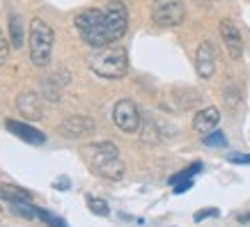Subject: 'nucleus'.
<instances>
[{"label": "nucleus", "instance_id": "nucleus-4", "mask_svg": "<svg viewBox=\"0 0 250 227\" xmlns=\"http://www.w3.org/2000/svg\"><path fill=\"white\" fill-rule=\"evenodd\" d=\"M186 19V5L184 0H154L152 21L161 28H174Z\"/></svg>", "mask_w": 250, "mask_h": 227}, {"label": "nucleus", "instance_id": "nucleus-17", "mask_svg": "<svg viewBox=\"0 0 250 227\" xmlns=\"http://www.w3.org/2000/svg\"><path fill=\"white\" fill-rule=\"evenodd\" d=\"M35 211H37L39 220H44L48 227H67V223H64V220L58 218V216H53V213H48L46 209H37V206H35Z\"/></svg>", "mask_w": 250, "mask_h": 227}, {"label": "nucleus", "instance_id": "nucleus-3", "mask_svg": "<svg viewBox=\"0 0 250 227\" xmlns=\"http://www.w3.org/2000/svg\"><path fill=\"white\" fill-rule=\"evenodd\" d=\"M28 44H30L32 64H35V67H48L51 53H53V44H55V32L44 19H32L30 21Z\"/></svg>", "mask_w": 250, "mask_h": 227}, {"label": "nucleus", "instance_id": "nucleus-24", "mask_svg": "<svg viewBox=\"0 0 250 227\" xmlns=\"http://www.w3.org/2000/svg\"><path fill=\"white\" fill-rule=\"evenodd\" d=\"M241 223H250V213H246V216H243Z\"/></svg>", "mask_w": 250, "mask_h": 227}, {"label": "nucleus", "instance_id": "nucleus-15", "mask_svg": "<svg viewBox=\"0 0 250 227\" xmlns=\"http://www.w3.org/2000/svg\"><path fill=\"white\" fill-rule=\"evenodd\" d=\"M9 41H12V48H16V51H21L23 41H25L21 16H16V14L9 16Z\"/></svg>", "mask_w": 250, "mask_h": 227}, {"label": "nucleus", "instance_id": "nucleus-8", "mask_svg": "<svg viewBox=\"0 0 250 227\" xmlns=\"http://www.w3.org/2000/svg\"><path fill=\"white\" fill-rule=\"evenodd\" d=\"M195 71L200 78H211L213 71H216V51H213V44L209 39H205L202 44L197 46Z\"/></svg>", "mask_w": 250, "mask_h": 227}, {"label": "nucleus", "instance_id": "nucleus-21", "mask_svg": "<svg viewBox=\"0 0 250 227\" xmlns=\"http://www.w3.org/2000/svg\"><path fill=\"white\" fill-rule=\"evenodd\" d=\"M232 163H243V165H250V154H232L229 156Z\"/></svg>", "mask_w": 250, "mask_h": 227}, {"label": "nucleus", "instance_id": "nucleus-2", "mask_svg": "<svg viewBox=\"0 0 250 227\" xmlns=\"http://www.w3.org/2000/svg\"><path fill=\"white\" fill-rule=\"evenodd\" d=\"M90 69L101 78H124L129 71V55L124 48H99L90 58Z\"/></svg>", "mask_w": 250, "mask_h": 227}, {"label": "nucleus", "instance_id": "nucleus-13", "mask_svg": "<svg viewBox=\"0 0 250 227\" xmlns=\"http://www.w3.org/2000/svg\"><path fill=\"white\" fill-rule=\"evenodd\" d=\"M124 163H122V159L117 156V159L108 161V163H104V165H99L97 170H94V174H99V177H104V179H108V182H120L122 177H124Z\"/></svg>", "mask_w": 250, "mask_h": 227}, {"label": "nucleus", "instance_id": "nucleus-11", "mask_svg": "<svg viewBox=\"0 0 250 227\" xmlns=\"http://www.w3.org/2000/svg\"><path fill=\"white\" fill-rule=\"evenodd\" d=\"M5 126H7L12 133H16L21 140H25L28 144H44L46 143L44 133L39 129H35V126H30V124H23V122H16V120H7Z\"/></svg>", "mask_w": 250, "mask_h": 227}, {"label": "nucleus", "instance_id": "nucleus-20", "mask_svg": "<svg viewBox=\"0 0 250 227\" xmlns=\"http://www.w3.org/2000/svg\"><path fill=\"white\" fill-rule=\"evenodd\" d=\"M9 48H12V44L7 41V37H5V32L0 30V64H5L9 58Z\"/></svg>", "mask_w": 250, "mask_h": 227}, {"label": "nucleus", "instance_id": "nucleus-16", "mask_svg": "<svg viewBox=\"0 0 250 227\" xmlns=\"http://www.w3.org/2000/svg\"><path fill=\"white\" fill-rule=\"evenodd\" d=\"M200 170H202V165H200V163H193V165L186 167V170H182V172L172 174V177H170V184L174 186L177 182H186V179H193V174H197Z\"/></svg>", "mask_w": 250, "mask_h": 227}, {"label": "nucleus", "instance_id": "nucleus-25", "mask_svg": "<svg viewBox=\"0 0 250 227\" xmlns=\"http://www.w3.org/2000/svg\"><path fill=\"white\" fill-rule=\"evenodd\" d=\"M0 211H2V206H0Z\"/></svg>", "mask_w": 250, "mask_h": 227}, {"label": "nucleus", "instance_id": "nucleus-5", "mask_svg": "<svg viewBox=\"0 0 250 227\" xmlns=\"http://www.w3.org/2000/svg\"><path fill=\"white\" fill-rule=\"evenodd\" d=\"M113 122L124 133H136L140 129V110L131 99H120L113 106Z\"/></svg>", "mask_w": 250, "mask_h": 227}, {"label": "nucleus", "instance_id": "nucleus-9", "mask_svg": "<svg viewBox=\"0 0 250 227\" xmlns=\"http://www.w3.org/2000/svg\"><path fill=\"white\" fill-rule=\"evenodd\" d=\"M220 122V110L216 106H207L202 108L200 113H195V117H193V129L197 131V133H211L216 126H218Z\"/></svg>", "mask_w": 250, "mask_h": 227}, {"label": "nucleus", "instance_id": "nucleus-19", "mask_svg": "<svg viewBox=\"0 0 250 227\" xmlns=\"http://www.w3.org/2000/svg\"><path fill=\"white\" fill-rule=\"evenodd\" d=\"M225 136L220 133V131H211V133H207L205 136V144L207 147H225Z\"/></svg>", "mask_w": 250, "mask_h": 227}, {"label": "nucleus", "instance_id": "nucleus-22", "mask_svg": "<svg viewBox=\"0 0 250 227\" xmlns=\"http://www.w3.org/2000/svg\"><path fill=\"white\" fill-rule=\"evenodd\" d=\"M207 216H218V209H202L195 213V220H205Z\"/></svg>", "mask_w": 250, "mask_h": 227}, {"label": "nucleus", "instance_id": "nucleus-14", "mask_svg": "<svg viewBox=\"0 0 250 227\" xmlns=\"http://www.w3.org/2000/svg\"><path fill=\"white\" fill-rule=\"evenodd\" d=\"M0 197L2 200H9L12 205H21V202H30L32 195L28 190L19 188V186H12V184H2L0 186Z\"/></svg>", "mask_w": 250, "mask_h": 227}, {"label": "nucleus", "instance_id": "nucleus-12", "mask_svg": "<svg viewBox=\"0 0 250 227\" xmlns=\"http://www.w3.org/2000/svg\"><path fill=\"white\" fill-rule=\"evenodd\" d=\"M16 108L25 120H39L42 117V103L35 92H23L16 97Z\"/></svg>", "mask_w": 250, "mask_h": 227}, {"label": "nucleus", "instance_id": "nucleus-18", "mask_svg": "<svg viewBox=\"0 0 250 227\" xmlns=\"http://www.w3.org/2000/svg\"><path fill=\"white\" fill-rule=\"evenodd\" d=\"M87 206H90V211H92V213H97V216H108V213H110L108 205L104 202V200H99V197L87 195Z\"/></svg>", "mask_w": 250, "mask_h": 227}, {"label": "nucleus", "instance_id": "nucleus-1", "mask_svg": "<svg viewBox=\"0 0 250 227\" xmlns=\"http://www.w3.org/2000/svg\"><path fill=\"white\" fill-rule=\"evenodd\" d=\"M74 25L87 46L104 48V46H110L113 41L124 37V32L129 28V9L124 7V2L113 0L104 9L81 12Z\"/></svg>", "mask_w": 250, "mask_h": 227}, {"label": "nucleus", "instance_id": "nucleus-6", "mask_svg": "<svg viewBox=\"0 0 250 227\" xmlns=\"http://www.w3.org/2000/svg\"><path fill=\"white\" fill-rule=\"evenodd\" d=\"M97 131V122L87 117V115H71L67 120H62L60 124V133L69 140H81V138H87Z\"/></svg>", "mask_w": 250, "mask_h": 227}, {"label": "nucleus", "instance_id": "nucleus-7", "mask_svg": "<svg viewBox=\"0 0 250 227\" xmlns=\"http://www.w3.org/2000/svg\"><path fill=\"white\" fill-rule=\"evenodd\" d=\"M220 37H223V44L228 48L229 58L239 60L243 55V37H241V30L236 28V23L229 21V19L220 21Z\"/></svg>", "mask_w": 250, "mask_h": 227}, {"label": "nucleus", "instance_id": "nucleus-23", "mask_svg": "<svg viewBox=\"0 0 250 227\" xmlns=\"http://www.w3.org/2000/svg\"><path fill=\"white\" fill-rule=\"evenodd\" d=\"M55 188H69V182H67V177H62L60 182H55Z\"/></svg>", "mask_w": 250, "mask_h": 227}, {"label": "nucleus", "instance_id": "nucleus-10", "mask_svg": "<svg viewBox=\"0 0 250 227\" xmlns=\"http://www.w3.org/2000/svg\"><path fill=\"white\" fill-rule=\"evenodd\" d=\"M120 156V149H117V144L115 143H97L92 144L90 149V167L92 170H97L99 165H104V163H108V161H113Z\"/></svg>", "mask_w": 250, "mask_h": 227}]
</instances>
